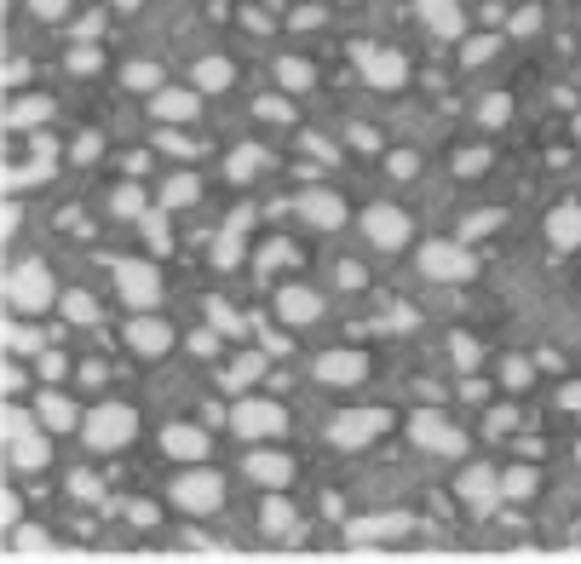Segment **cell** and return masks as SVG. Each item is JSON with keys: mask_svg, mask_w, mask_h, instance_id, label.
<instances>
[{"mask_svg": "<svg viewBox=\"0 0 581 564\" xmlns=\"http://www.w3.org/2000/svg\"><path fill=\"white\" fill-rule=\"evenodd\" d=\"M300 219L305 225H317V231H340L346 225V202L334 196V190H300Z\"/></svg>", "mask_w": 581, "mask_h": 564, "instance_id": "obj_12", "label": "cell"}, {"mask_svg": "<svg viewBox=\"0 0 581 564\" xmlns=\"http://www.w3.org/2000/svg\"><path fill=\"white\" fill-rule=\"evenodd\" d=\"M501 490H507V501H524V495H535V472L530 467H512L507 478H501Z\"/></svg>", "mask_w": 581, "mask_h": 564, "instance_id": "obj_34", "label": "cell"}, {"mask_svg": "<svg viewBox=\"0 0 581 564\" xmlns=\"http://www.w3.org/2000/svg\"><path fill=\"white\" fill-rule=\"evenodd\" d=\"M196 196H202V185H196L190 173H173V179L162 185V208H190Z\"/></svg>", "mask_w": 581, "mask_h": 564, "instance_id": "obj_26", "label": "cell"}, {"mask_svg": "<svg viewBox=\"0 0 581 564\" xmlns=\"http://www.w3.org/2000/svg\"><path fill=\"white\" fill-rule=\"evenodd\" d=\"M265 530H271V536H288V530H294V507H288V501H265Z\"/></svg>", "mask_w": 581, "mask_h": 564, "instance_id": "obj_35", "label": "cell"}, {"mask_svg": "<svg viewBox=\"0 0 581 564\" xmlns=\"http://www.w3.org/2000/svg\"><path fill=\"white\" fill-rule=\"evenodd\" d=\"M380 323H386V329H415V311H409V306H392Z\"/></svg>", "mask_w": 581, "mask_h": 564, "instance_id": "obj_54", "label": "cell"}, {"mask_svg": "<svg viewBox=\"0 0 581 564\" xmlns=\"http://www.w3.org/2000/svg\"><path fill=\"white\" fill-rule=\"evenodd\" d=\"M116 288H121V300L139 306V311H150L156 300H162V277H156L150 259H121V265H116Z\"/></svg>", "mask_w": 581, "mask_h": 564, "instance_id": "obj_6", "label": "cell"}, {"mask_svg": "<svg viewBox=\"0 0 581 564\" xmlns=\"http://www.w3.org/2000/svg\"><path fill=\"white\" fill-rule=\"evenodd\" d=\"M420 18H426L432 35H443V41H461V29H466V18H461L455 0H420Z\"/></svg>", "mask_w": 581, "mask_h": 564, "instance_id": "obj_20", "label": "cell"}, {"mask_svg": "<svg viewBox=\"0 0 581 564\" xmlns=\"http://www.w3.org/2000/svg\"><path fill=\"white\" fill-rule=\"evenodd\" d=\"M231 426L242 438H277L282 426H288V415H282V403H271V398H242L231 409Z\"/></svg>", "mask_w": 581, "mask_h": 564, "instance_id": "obj_7", "label": "cell"}, {"mask_svg": "<svg viewBox=\"0 0 581 564\" xmlns=\"http://www.w3.org/2000/svg\"><path fill=\"white\" fill-rule=\"evenodd\" d=\"M173 501H179L185 513H219L225 484H219V472H185V478L173 484Z\"/></svg>", "mask_w": 581, "mask_h": 564, "instance_id": "obj_8", "label": "cell"}, {"mask_svg": "<svg viewBox=\"0 0 581 564\" xmlns=\"http://www.w3.org/2000/svg\"><path fill=\"white\" fill-rule=\"evenodd\" d=\"M127 346L144 352V357H162L167 346H173V329H167L162 317H133V323H127Z\"/></svg>", "mask_w": 581, "mask_h": 564, "instance_id": "obj_15", "label": "cell"}, {"mask_svg": "<svg viewBox=\"0 0 581 564\" xmlns=\"http://www.w3.org/2000/svg\"><path fill=\"white\" fill-rule=\"evenodd\" d=\"M363 236H369L374 248H403V242H409V213L392 208V202H374V208L363 213Z\"/></svg>", "mask_w": 581, "mask_h": 564, "instance_id": "obj_9", "label": "cell"}, {"mask_svg": "<svg viewBox=\"0 0 581 564\" xmlns=\"http://www.w3.org/2000/svg\"><path fill=\"white\" fill-rule=\"evenodd\" d=\"M259 167H265V150H259V144H242V150H231L225 173H231V179H254Z\"/></svg>", "mask_w": 581, "mask_h": 564, "instance_id": "obj_27", "label": "cell"}, {"mask_svg": "<svg viewBox=\"0 0 581 564\" xmlns=\"http://www.w3.org/2000/svg\"><path fill=\"white\" fill-rule=\"evenodd\" d=\"M259 375H265V357L248 352V357H236V369L225 380H231V386H248V380H259Z\"/></svg>", "mask_w": 581, "mask_h": 564, "instance_id": "obj_36", "label": "cell"}, {"mask_svg": "<svg viewBox=\"0 0 581 564\" xmlns=\"http://www.w3.org/2000/svg\"><path fill=\"white\" fill-rule=\"evenodd\" d=\"M351 144H357V150H374V144H380V133H374V127H363V121H357V127H351Z\"/></svg>", "mask_w": 581, "mask_h": 564, "instance_id": "obj_57", "label": "cell"}, {"mask_svg": "<svg viewBox=\"0 0 581 564\" xmlns=\"http://www.w3.org/2000/svg\"><path fill=\"white\" fill-rule=\"evenodd\" d=\"M127 518H133V524H156V507H150V501H127Z\"/></svg>", "mask_w": 581, "mask_h": 564, "instance_id": "obj_58", "label": "cell"}, {"mask_svg": "<svg viewBox=\"0 0 581 564\" xmlns=\"http://www.w3.org/2000/svg\"><path fill=\"white\" fill-rule=\"evenodd\" d=\"M248 478H254V484H265V490H282V484L294 478V461H288V455H277V449H254V455H248Z\"/></svg>", "mask_w": 581, "mask_h": 564, "instance_id": "obj_16", "label": "cell"}, {"mask_svg": "<svg viewBox=\"0 0 581 564\" xmlns=\"http://www.w3.org/2000/svg\"><path fill=\"white\" fill-rule=\"evenodd\" d=\"M133 432H139V409H127V403H98L93 415H87V444L93 449L133 444Z\"/></svg>", "mask_w": 581, "mask_h": 564, "instance_id": "obj_2", "label": "cell"}, {"mask_svg": "<svg viewBox=\"0 0 581 564\" xmlns=\"http://www.w3.org/2000/svg\"><path fill=\"white\" fill-rule=\"evenodd\" d=\"M139 225H144V236H150V248H167V208L162 213H144Z\"/></svg>", "mask_w": 581, "mask_h": 564, "instance_id": "obj_44", "label": "cell"}, {"mask_svg": "<svg viewBox=\"0 0 581 564\" xmlns=\"http://www.w3.org/2000/svg\"><path fill=\"white\" fill-rule=\"evenodd\" d=\"M277 317L288 323V329H305V323L323 317V294H311V288H282V294H277Z\"/></svg>", "mask_w": 581, "mask_h": 564, "instance_id": "obj_14", "label": "cell"}, {"mask_svg": "<svg viewBox=\"0 0 581 564\" xmlns=\"http://www.w3.org/2000/svg\"><path fill=\"white\" fill-rule=\"evenodd\" d=\"M29 12H35V18H64L70 0H29Z\"/></svg>", "mask_w": 581, "mask_h": 564, "instance_id": "obj_51", "label": "cell"}, {"mask_svg": "<svg viewBox=\"0 0 581 564\" xmlns=\"http://www.w3.org/2000/svg\"><path fill=\"white\" fill-rule=\"evenodd\" d=\"M162 449L173 461H202V455H208V432H202V426H167Z\"/></svg>", "mask_w": 581, "mask_h": 564, "instance_id": "obj_18", "label": "cell"}, {"mask_svg": "<svg viewBox=\"0 0 581 564\" xmlns=\"http://www.w3.org/2000/svg\"><path fill=\"white\" fill-rule=\"evenodd\" d=\"M70 156H75V162H93V156H98V133H81Z\"/></svg>", "mask_w": 581, "mask_h": 564, "instance_id": "obj_55", "label": "cell"}, {"mask_svg": "<svg viewBox=\"0 0 581 564\" xmlns=\"http://www.w3.org/2000/svg\"><path fill=\"white\" fill-rule=\"evenodd\" d=\"M0 432H6V449H12V467H29V472H41L47 467V438L35 432V421H29L24 409H6L0 415Z\"/></svg>", "mask_w": 581, "mask_h": 564, "instance_id": "obj_1", "label": "cell"}, {"mask_svg": "<svg viewBox=\"0 0 581 564\" xmlns=\"http://www.w3.org/2000/svg\"><path fill=\"white\" fill-rule=\"evenodd\" d=\"M277 81L288 87V93H305V87H311V64H300V58H282V64H277Z\"/></svg>", "mask_w": 581, "mask_h": 564, "instance_id": "obj_32", "label": "cell"}, {"mask_svg": "<svg viewBox=\"0 0 581 564\" xmlns=\"http://www.w3.org/2000/svg\"><path fill=\"white\" fill-rule=\"evenodd\" d=\"M231 81H236L231 58H202V64H196V87H208V93H225Z\"/></svg>", "mask_w": 581, "mask_h": 564, "instance_id": "obj_25", "label": "cell"}, {"mask_svg": "<svg viewBox=\"0 0 581 564\" xmlns=\"http://www.w3.org/2000/svg\"><path fill=\"white\" fill-rule=\"evenodd\" d=\"M507 116H512V98L507 93H489L484 104H478V121H484V127H501Z\"/></svg>", "mask_w": 581, "mask_h": 564, "instance_id": "obj_33", "label": "cell"}, {"mask_svg": "<svg viewBox=\"0 0 581 564\" xmlns=\"http://www.w3.org/2000/svg\"><path fill=\"white\" fill-rule=\"evenodd\" d=\"M340 288H363V265H351L346 259V265H340Z\"/></svg>", "mask_w": 581, "mask_h": 564, "instance_id": "obj_60", "label": "cell"}, {"mask_svg": "<svg viewBox=\"0 0 581 564\" xmlns=\"http://www.w3.org/2000/svg\"><path fill=\"white\" fill-rule=\"evenodd\" d=\"M294 110H288V98H259V121H288Z\"/></svg>", "mask_w": 581, "mask_h": 564, "instance_id": "obj_48", "label": "cell"}, {"mask_svg": "<svg viewBox=\"0 0 581 564\" xmlns=\"http://www.w3.org/2000/svg\"><path fill=\"white\" fill-rule=\"evenodd\" d=\"M6 346H12V352H41V334L24 329V323H6Z\"/></svg>", "mask_w": 581, "mask_h": 564, "instance_id": "obj_38", "label": "cell"}, {"mask_svg": "<svg viewBox=\"0 0 581 564\" xmlns=\"http://www.w3.org/2000/svg\"><path fill=\"white\" fill-rule=\"evenodd\" d=\"M35 415H41L47 432H70V426H75V403L64 398V392H41V398H35Z\"/></svg>", "mask_w": 581, "mask_h": 564, "instance_id": "obj_23", "label": "cell"}, {"mask_svg": "<svg viewBox=\"0 0 581 564\" xmlns=\"http://www.w3.org/2000/svg\"><path fill=\"white\" fill-rule=\"evenodd\" d=\"M374 432H386V409H346L340 421L328 426V438L340 449H363Z\"/></svg>", "mask_w": 581, "mask_h": 564, "instance_id": "obj_10", "label": "cell"}, {"mask_svg": "<svg viewBox=\"0 0 581 564\" xmlns=\"http://www.w3.org/2000/svg\"><path fill=\"white\" fill-rule=\"evenodd\" d=\"M576 133H581V121H576Z\"/></svg>", "mask_w": 581, "mask_h": 564, "instance_id": "obj_62", "label": "cell"}, {"mask_svg": "<svg viewBox=\"0 0 581 564\" xmlns=\"http://www.w3.org/2000/svg\"><path fill=\"white\" fill-rule=\"evenodd\" d=\"M478 271L472 265V254H466L461 242H426L420 248V277H432V282H466Z\"/></svg>", "mask_w": 581, "mask_h": 564, "instance_id": "obj_5", "label": "cell"}, {"mask_svg": "<svg viewBox=\"0 0 581 564\" xmlns=\"http://www.w3.org/2000/svg\"><path fill=\"white\" fill-rule=\"evenodd\" d=\"M6 300H12L18 311L52 306V271L41 265V259H24V265H12V271H6Z\"/></svg>", "mask_w": 581, "mask_h": 564, "instance_id": "obj_3", "label": "cell"}, {"mask_svg": "<svg viewBox=\"0 0 581 564\" xmlns=\"http://www.w3.org/2000/svg\"><path fill=\"white\" fill-rule=\"evenodd\" d=\"M288 259H294V248H288V242H265V248H259V271H277V265H288Z\"/></svg>", "mask_w": 581, "mask_h": 564, "instance_id": "obj_39", "label": "cell"}, {"mask_svg": "<svg viewBox=\"0 0 581 564\" xmlns=\"http://www.w3.org/2000/svg\"><path fill=\"white\" fill-rule=\"evenodd\" d=\"M489 167V150H461L455 156V173H484Z\"/></svg>", "mask_w": 581, "mask_h": 564, "instance_id": "obj_46", "label": "cell"}, {"mask_svg": "<svg viewBox=\"0 0 581 564\" xmlns=\"http://www.w3.org/2000/svg\"><path fill=\"white\" fill-rule=\"evenodd\" d=\"M363 375H369V357L363 352H323L317 357V380L323 386H357Z\"/></svg>", "mask_w": 581, "mask_h": 564, "instance_id": "obj_13", "label": "cell"}, {"mask_svg": "<svg viewBox=\"0 0 581 564\" xmlns=\"http://www.w3.org/2000/svg\"><path fill=\"white\" fill-rule=\"evenodd\" d=\"M351 58H357L363 81H369V87H380V93L409 81V64H403V52H386V47H369V41H357V47H351Z\"/></svg>", "mask_w": 581, "mask_h": 564, "instance_id": "obj_4", "label": "cell"}, {"mask_svg": "<svg viewBox=\"0 0 581 564\" xmlns=\"http://www.w3.org/2000/svg\"><path fill=\"white\" fill-rule=\"evenodd\" d=\"M64 317H70V323H98V300L81 294V288H70V294H64Z\"/></svg>", "mask_w": 581, "mask_h": 564, "instance_id": "obj_29", "label": "cell"}, {"mask_svg": "<svg viewBox=\"0 0 581 564\" xmlns=\"http://www.w3.org/2000/svg\"><path fill=\"white\" fill-rule=\"evenodd\" d=\"M150 110H156V121H190L196 116V93H185V87H162V93H150Z\"/></svg>", "mask_w": 581, "mask_h": 564, "instance_id": "obj_21", "label": "cell"}, {"mask_svg": "<svg viewBox=\"0 0 581 564\" xmlns=\"http://www.w3.org/2000/svg\"><path fill=\"white\" fill-rule=\"evenodd\" d=\"M121 87H133V93H162V70H156V64H127V70H121Z\"/></svg>", "mask_w": 581, "mask_h": 564, "instance_id": "obj_28", "label": "cell"}, {"mask_svg": "<svg viewBox=\"0 0 581 564\" xmlns=\"http://www.w3.org/2000/svg\"><path fill=\"white\" fill-rule=\"evenodd\" d=\"M461 495L472 501V507H484V513H489V507H495L507 490H501V478H495L489 467H466L461 472Z\"/></svg>", "mask_w": 581, "mask_h": 564, "instance_id": "obj_19", "label": "cell"}, {"mask_svg": "<svg viewBox=\"0 0 581 564\" xmlns=\"http://www.w3.org/2000/svg\"><path fill=\"white\" fill-rule=\"evenodd\" d=\"M415 167H420L415 150H392V156H386V173H392V179H415Z\"/></svg>", "mask_w": 581, "mask_h": 564, "instance_id": "obj_40", "label": "cell"}, {"mask_svg": "<svg viewBox=\"0 0 581 564\" xmlns=\"http://www.w3.org/2000/svg\"><path fill=\"white\" fill-rule=\"evenodd\" d=\"M70 495H81V501H98L104 490H98V478H93V472H75V478H70Z\"/></svg>", "mask_w": 581, "mask_h": 564, "instance_id": "obj_47", "label": "cell"}, {"mask_svg": "<svg viewBox=\"0 0 581 564\" xmlns=\"http://www.w3.org/2000/svg\"><path fill=\"white\" fill-rule=\"evenodd\" d=\"M156 144L173 150V156H196V139H185V133H156Z\"/></svg>", "mask_w": 581, "mask_h": 564, "instance_id": "obj_45", "label": "cell"}, {"mask_svg": "<svg viewBox=\"0 0 581 564\" xmlns=\"http://www.w3.org/2000/svg\"><path fill=\"white\" fill-rule=\"evenodd\" d=\"M47 116H52L47 98H18L12 104V127H35V121H47Z\"/></svg>", "mask_w": 581, "mask_h": 564, "instance_id": "obj_31", "label": "cell"}, {"mask_svg": "<svg viewBox=\"0 0 581 564\" xmlns=\"http://www.w3.org/2000/svg\"><path fill=\"white\" fill-rule=\"evenodd\" d=\"M208 317H213V329H219V334H242V329H248V323H242V317H236L231 306H225V300H213Z\"/></svg>", "mask_w": 581, "mask_h": 564, "instance_id": "obj_37", "label": "cell"}, {"mask_svg": "<svg viewBox=\"0 0 581 564\" xmlns=\"http://www.w3.org/2000/svg\"><path fill=\"white\" fill-rule=\"evenodd\" d=\"M564 409H570V415L581 421V386H564Z\"/></svg>", "mask_w": 581, "mask_h": 564, "instance_id": "obj_61", "label": "cell"}, {"mask_svg": "<svg viewBox=\"0 0 581 564\" xmlns=\"http://www.w3.org/2000/svg\"><path fill=\"white\" fill-rule=\"evenodd\" d=\"M461 58H466V64H484V58H495V35H484V41H466Z\"/></svg>", "mask_w": 581, "mask_h": 564, "instance_id": "obj_49", "label": "cell"}, {"mask_svg": "<svg viewBox=\"0 0 581 564\" xmlns=\"http://www.w3.org/2000/svg\"><path fill=\"white\" fill-rule=\"evenodd\" d=\"M512 421H518L512 409H489V432H495V438H501V432H512Z\"/></svg>", "mask_w": 581, "mask_h": 564, "instance_id": "obj_56", "label": "cell"}, {"mask_svg": "<svg viewBox=\"0 0 581 564\" xmlns=\"http://www.w3.org/2000/svg\"><path fill=\"white\" fill-rule=\"evenodd\" d=\"M110 208H116V219H144V190L139 185H121L116 196H110Z\"/></svg>", "mask_w": 581, "mask_h": 564, "instance_id": "obj_30", "label": "cell"}, {"mask_svg": "<svg viewBox=\"0 0 581 564\" xmlns=\"http://www.w3.org/2000/svg\"><path fill=\"white\" fill-rule=\"evenodd\" d=\"M576 455H581V449H576Z\"/></svg>", "mask_w": 581, "mask_h": 564, "instance_id": "obj_63", "label": "cell"}, {"mask_svg": "<svg viewBox=\"0 0 581 564\" xmlns=\"http://www.w3.org/2000/svg\"><path fill=\"white\" fill-rule=\"evenodd\" d=\"M409 432H415V444L432 449V455H466V432L461 426H449V421H438V415H415Z\"/></svg>", "mask_w": 581, "mask_h": 564, "instance_id": "obj_11", "label": "cell"}, {"mask_svg": "<svg viewBox=\"0 0 581 564\" xmlns=\"http://www.w3.org/2000/svg\"><path fill=\"white\" fill-rule=\"evenodd\" d=\"M70 70L93 75V70H98V52H93V47H75V52H70Z\"/></svg>", "mask_w": 581, "mask_h": 564, "instance_id": "obj_53", "label": "cell"}, {"mask_svg": "<svg viewBox=\"0 0 581 564\" xmlns=\"http://www.w3.org/2000/svg\"><path fill=\"white\" fill-rule=\"evenodd\" d=\"M64 369H70V357H58V352H41V375H47V380H64Z\"/></svg>", "mask_w": 581, "mask_h": 564, "instance_id": "obj_52", "label": "cell"}, {"mask_svg": "<svg viewBox=\"0 0 581 564\" xmlns=\"http://www.w3.org/2000/svg\"><path fill=\"white\" fill-rule=\"evenodd\" d=\"M248 225H254V213L236 208V213H231V225L219 231V242H213V265H219V271H231L236 259H242V236H248Z\"/></svg>", "mask_w": 581, "mask_h": 564, "instance_id": "obj_17", "label": "cell"}, {"mask_svg": "<svg viewBox=\"0 0 581 564\" xmlns=\"http://www.w3.org/2000/svg\"><path fill=\"white\" fill-rule=\"evenodd\" d=\"M547 236H553V248H581V208L576 202H564V208L547 213Z\"/></svg>", "mask_w": 581, "mask_h": 564, "instance_id": "obj_22", "label": "cell"}, {"mask_svg": "<svg viewBox=\"0 0 581 564\" xmlns=\"http://www.w3.org/2000/svg\"><path fill=\"white\" fill-rule=\"evenodd\" d=\"M495 225H501V213H472V219H466V236H489Z\"/></svg>", "mask_w": 581, "mask_h": 564, "instance_id": "obj_50", "label": "cell"}, {"mask_svg": "<svg viewBox=\"0 0 581 564\" xmlns=\"http://www.w3.org/2000/svg\"><path fill=\"white\" fill-rule=\"evenodd\" d=\"M535 24H541V12L530 6V12H518V18H512V35H530Z\"/></svg>", "mask_w": 581, "mask_h": 564, "instance_id": "obj_59", "label": "cell"}, {"mask_svg": "<svg viewBox=\"0 0 581 564\" xmlns=\"http://www.w3.org/2000/svg\"><path fill=\"white\" fill-rule=\"evenodd\" d=\"M501 380H507V386H530V380H535L530 357H507V363H501Z\"/></svg>", "mask_w": 581, "mask_h": 564, "instance_id": "obj_41", "label": "cell"}, {"mask_svg": "<svg viewBox=\"0 0 581 564\" xmlns=\"http://www.w3.org/2000/svg\"><path fill=\"white\" fill-rule=\"evenodd\" d=\"M12 553H29V559L52 553V547H47V530H18V547H12Z\"/></svg>", "mask_w": 581, "mask_h": 564, "instance_id": "obj_42", "label": "cell"}, {"mask_svg": "<svg viewBox=\"0 0 581 564\" xmlns=\"http://www.w3.org/2000/svg\"><path fill=\"white\" fill-rule=\"evenodd\" d=\"M449 352H455V363H461V369H478V340H466V334H455V340H449Z\"/></svg>", "mask_w": 581, "mask_h": 564, "instance_id": "obj_43", "label": "cell"}, {"mask_svg": "<svg viewBox=\"0 0 581 564\" xmlns=\"http://www.w3.org/2000/svg\"><path fill=\"white\" fill-rule=\"evenodd\" d=\"M403 530H409V518H403V513H386V518H363V524H351L346 536H351V547H369V541L403 536Z\"/></svg>", "mask_w": 581, "mask_h": 564, "instance_id": "obj_24", "label": "cell"}]
</instances>
